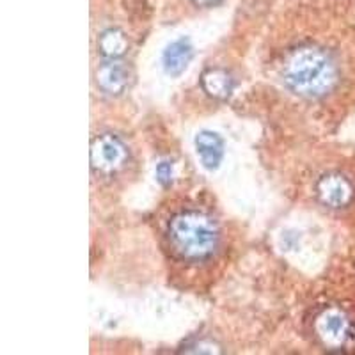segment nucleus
I'll list each match as a JSON object with an SVG mask.
<instances>
[{
  "instance_id": "4",
  "label": "nucleus",
  "mask_w": 355,
  "mask_h": 355,
  "mask_svg": "<svg viewBox=\"0 0 355 355\" xmlns=\"http://www.w3.org/2000/svg\"><path fill=\"white\" fill-rule=\"evenodd\" d=\"M316 196L323 206L339 210V208H345L352 202L354 187H352L350 180L345 178L343 174L327 173L316 182Z\"/></svg>"
},
{
  "instance_id": "5",
  "label": "nucleus",
  "mask_w": 355,
  "mask_h": 355,
  "mask_svg": "<svg viewBox=\"0 0 355 355\" xmlns=\"http://www.w3.org/2000/svg\"><path fill=\"white\" fill-rule=\"evenodd\" d=\"M96 82L98 87L103 93L117 96V94L125 93V89L128 87L130 69L123 62H117L116 59H110V62H105V64H101L98 68Z\"/></svg>"
},
{
  "instance_id": "8",
  "label": "nucleus",
  "mask_w": 355,
  "mask_h": 355,
  "mask_svg": "<svg viewBox=\"0 0 355 355\" xmlns=\"http://www.w3.org/2000/svg\"><path fill=\"white\" fill-rule=\"evenodd\" d=\"M201 87L214 100H226L233 93L234 80L226 69L208 68L201 75Z\"/></svg>"
},
{
  "instance_id": "12",
  "label": "nucleus",
  "mask_w": 355,
  "mask_h": 355,
  "mask_svg": "<svg viewBox=\"0 0 355 355\" xmlns=\"http://www.w3.org/2000/svg\"><path fill=\"white\" fill-rule=\"evenodd\" d=\"M192 4L196 6V8H202V9H210V8H215V6H218L222 2V0H190Z\"/></svg>"
},
{
  "instance_id": "2",
  "label": "nucleus",
  "mask_w": 355,
  "mask_h": 355,
  "mask_svg": "<svg viewBox=\"0 0 355 355\" xmlns=\"http://www.w3.org/2000/svg\"><path fill=\"white\" fill-rule=\"evenodd\" d=\"M338 66L327 50L316 44H302L291 50L284 59V85L291 93L304 98H322L338 84Z\"/></svg>"
},
{
  "instance_id": "11",
  "label": "nucleus",
  "mask_w": 355,
  "mask_h": 355,
  "mask_svg": "<svg viewBox=\"0 0 355 355\" xmlns=\"http://www.w3.org/2000/svg\"><path fill=\"white\" fill-rule=\"evenodd\" d=\"M173 176H174V171H173V164L167 160L160 162L157 166V182L160 183L164 189H169L173 185Z\"/></svg>"
},
{
  "instance_id": "1",
  "label": "nucleus",
  "mask_w": 355,
  "mask_h": 355,
  "mask_svg": "<svg viewBox=\"0 0 355 355\" xmlns=\"http://www.w3.org/2000/svg\"><path fill=\"white\" fill-rule=\"evenodd\" d=\"M166 239L174 258L190 265L208 263L220 250L222 233L217 220L198 208H183L171 215Z\"/></svg>"
},
{
  "instance_id": "7",
  "label": "nucleus",
  "mask_w": 355,
  "mask_h": 355,
  "mask_svg": "<svg viewBox=\"0 0 355 355\" xmlns=\"http://www.w3.org/2000/svg\"><path fill=\"white\" fill-rule=\"evenodd\" d=\"M192 55H194V50H192V44L189 40L182 37V40L173 41L162 55L164 69L171 77H180L192 61Z\"/></svg>"
},
{
  "instance_id": "9",
  "label": "nucleus",
  "mask_w": 355,
  "mask_h": 355,
  "mask_svg": "<svg viewBox=\"0 0 355 355\" xmlns=\"http://www.w3.org/2000/svg\"><path fill=\"white\" fill-rule=\"evenodd\" d=\"M128 50V37L121 28H105L98 37V52L107 59H119Z\"/></svg>"
},
{
  "instance_id": "3",
  "label": "nucleus",
  "mask_w": 355,
  "mask_h": 355,
  "mask_svg": "<svg viewBox=\"0 0 355 355\" xmlns=\"http://www.w3.org/2000/svg\"><path fill=\"white\" fill-rule=\"evenodd\" d=\"M128 146L114 133L98 135L91 144V167L101 176H114L128 164Z\"/></svg>"
},
{
  "instance_id": "6",
  "label": "nucleus",
  "mask_w": 355,
  "mask_h": 355,
  "mask_svg": "<svg viewBox=\"0 0 355 355\" xmlns=\"http://www.w3.org/2000/svg\"><path fill=\"white\" fill-rule=\"evenodd\" d=\"M196 151L201 158L202 166L208 171H215L224 158V141L218 133L205 130L196 135Z\"/></svg>"
},
{
  "instance_id": "10",
  "label": "nucleus",
  "mask_w": 355,
  "mask_h": 355,
  "mask_svg": "<svg viewBox=\"0 0 355 355\" xmlns=\"http://www.w3.org/2000/svg\"><path fill=\"white\" fill-rule=\"evenodd\" d=\"M320 329L329 341H341L345 338V332H347V322L338 313H329L320 323Z\"/></svg>"
}]
</instances>
